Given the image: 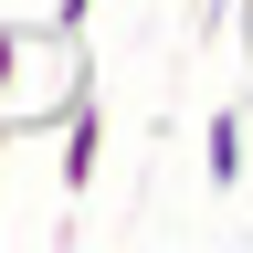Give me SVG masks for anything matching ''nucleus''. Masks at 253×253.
Listing matches in <instances>:
<instances>
[{"label": "nucleus", "mask_w": 253, "mask_h": 253, "mask_svg": "<svg viewBox=\"0 0 253 253\" xmlns=\"http://www.w3.org/2000/svg\"><path fill=\"white\" fill-rule=\"evenodd\" d=\"M53 179H63V201H84L95 190V169H106V106H95V63H84V42H74V84H63V116H53Z\"/></svg>", "instance_id": "obj_1"}, {"label": "nucleus", "mask_w": 253, "mask_h": 253, "mask_svg": "<svg viewBox=\"0 0 253 253\" xmlns=\"http://www.w3.org/2000/svg\"><path fill=\"white\" fill-rule=\"evenodd\" d=\"M201 179H211V190H243V106H221V116L201 126Z\"/></svg>", "instance_id": "obj_2"}, {"label": "nucleus", "mask_w": 253, "mask_h": 253, "mask_svg": "<svg viewBox=\"0 0 253 253\" xmlns=\"http://www.w3.org/2000/svg\"><path fill=\"white\" fill-rule=\"evenodd\" d=\"M84 21H95V0H53V11H42V21H32V42H74V32H84Z\"/></svg>", "instance_id": "obj_3"}, {"label": "nucleus", "mask_w": 253, "mask_h": 253, "mask_svg": "<svg viewBox=\"0 0 253 253\" xmlns=\"http://www.w3.org/2000/svg\"><path fill=\"white\" fill-rule=\"evenodd\" d=\"M21 42H32V21H0V106H11V84H21Z\"/></svg>", "instance_id": "obj_4"}]
</instances>
